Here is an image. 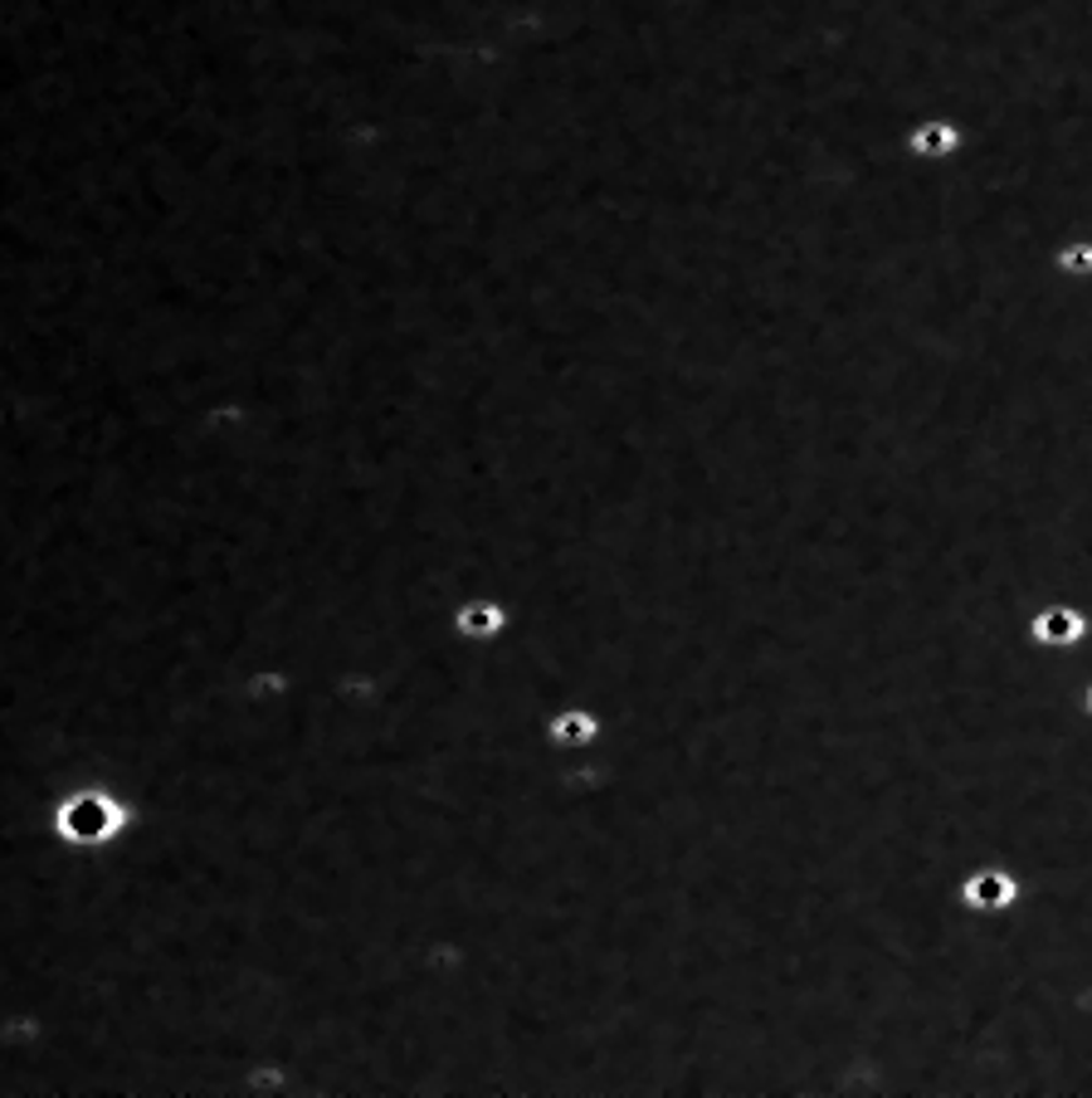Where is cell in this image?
<instances>
[{"instance_id": "6da1fadb", "label": "cell", "mask_w": 1092, "mask_h": 1098, "mask_svg": "<svg viewBox=\"0 0 1092 1098\" xmlns=\"http://www.w3.org/2000/svg\"><path fill=\"white\" fill-rule=\"evenodd\" d=\"M1019 899H1024L1019 874L1000 860L975 864V869L961 874V883H955V903H961L965 913H975V918H1004V913L1019 908Z\"/></svg>"}, {"instance_id": "7a4b0ae2", "label": "cell", "mask_w": 1092, "mask_h": 1098, "mask_svg": "<svg viewBox=\"0 0 1092 1098\" xmlns=\"http://www.w3.org/2000/svg\"><path fill=\"white\" fill-rule=\"evenodd\" d=\"M1092 635L1088 616H1082V606H1072V600H1053V606H1039L1029 620H1024V640H1029V649H1039V655H1072V649H1082Z\"/></svg>"}, {"instance_id": "3957f363", "label": "cell", "mask_w": 1092, "mask_h": 1098, "mask_svg": "<svg viewBox=\"0 0 1092 1098\" xmlns=\"http://www.w3.org/2000/svg\"><path fill=\"white\" fill-rule=\"evenodd\" d=\"M955 142H961V132L951 128V122H941V118H926L922 128L912 132V157H951L955 152Z\"/></svg>"}, {"instance_id": "277c9868", "label": "cell", "mask_w": 1092, "mask_h": 1098, "mask_svg": "<svg viewBox=\"0 0 1092 1098\" xmlns=\"http://www.w3.org/2000/svg\"><path fill=\"white\" fill-rule=\"evenodd\" d=\"M546 733H551L556 747H581L595 737V718L585 713V708H566V713H556L551 723H546Z\"/></svg>"}, {"instance_id": "5b68a950", "label": "cell", "mask_w": 1092, "mask_h": 1098, "mask_svg": "<svg viewBox=\"0 0 1092 1098\" xmlns=\"http://www.w3.org/2000/svg\"><path fill=\"white\" fill-rule=\"evenodd\" d=\"M503 625H507V616L497 606H468V610H458V630H464V635H473V640H493Z\"/></svg>"}, {"instance_id": "8992f818", "label": "cell", "mask_w": 1092, "mask_h": 1098, "mask_svg": "<svg viewBox=\"0 0 1092 1098\" xmlns=\"http://www.w3.org/2000/svg\"><path fill=\"white\" fill-rule=\"evenodd\" d=\"M1058 269L1072 279H1088L1092 274V240H1078V245L1058 249Z\"/></svg>"}, {"instance_id": "52a82bcc", "label": "cell", "mask_w": 1092, "mask_h": 1098, "mask_svg": "<svg viewBox=\"0 0 1092 1098\" xmlns=\"http://www.w3.org/2000/svg\"><path fill=\"white\" fill-rule=\"evenodd\" d=\"M1082 708H1088V718H1092V684H1088V694H1082Z\"/></svg>"}]
</instances>
